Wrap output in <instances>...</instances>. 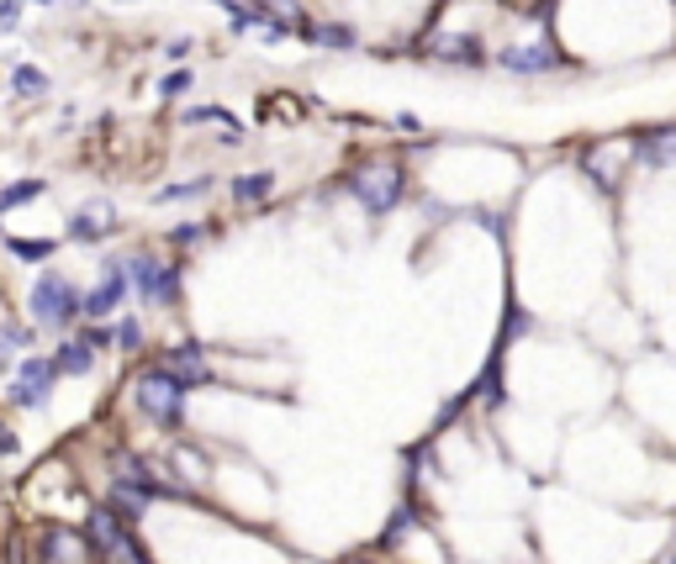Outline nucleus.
Returning a JSON list of instances; mask_svg holds the SVG:
<instances>
[{"mask_svg":"<svg viewBox=\"0 0 676 564\" xmlns=\"http://www.w3.org/2000/svg\"><path fill=\"white\" fill-rule=\"evenodd\" d=\"M85 539L96 549V560H106V564H154L144 543L127 533V518H122L117 507H96L85 518Z\"/></svg>","mask_w":676,"mask_h":564,"instance_id":"obj_1","label":"nucleus"},{"mask_svg":"<svg viewBox=\"0 0 676 564\" xmlns=\"http://www.w3.org/2000/svg\"><path fill=\"white\" fill-rule=\"evenodd\" d=\"M344 185H349V195L360 201L365 212L381 216V212H391V206L402 201L408 180H402V169H397V164H365V169H355Z\"/></svg>","mask_w":676,"mask_h":564,"instance_id":"obj_2","label":"nucleus"},{"mask_svg":"<svg viewBox=\"0 0 676 564\" xmlns=\"http://www.w3.org/2000/svg\"><path fill=\"white\" fill-rule=\"evenodd\" d=\"M80 311H85V301H80V290L64 275H43V280L32 285V317L43 328H70Z\"/></svg>","mask_w":676,"mask_h":564,"instance_id":"obj_3","label":"nucleus"},{"mask_svg":"<svg viewBox=\"0 0 676 564\" xmlns=\"http://www.w3.org/2000/svg\"><path fill=\"white\" fill-rule=\"evenodd\" d=\"M133 396H138V406H144L154 423H165V427H175L180 417H186V380H175L169 370H154V375H144Z\"/></svg>","mask_w":676,"mask_h":564,"instance_id":"obj_4","label":"nucleus"},{"mask_svg":"<svg viewBox=\"0 0 676 564\" xmlns=\"http://www.w3.org/2000/svg\"><path fill=\"white\" fill-rule=\"evenodd\" d=\"M127 275L138 285V296L148 306H169L180 296V269L175 264H154V259H127Z\"/></svg>","mask_w":676,"mask_h":564,"instance_id":"obj_5","label":"nucleus"},{"mask_svg":"<svg viewBox=\"0 0 676 564\" xmlns=\"http://www.w3.org/2000/svg\"><path fill=\"white\" fill-rule=\"evenodd\" d=\"M497 64H503L507 74H556V70H566L571 58L556 53L550 43H518V47H503Z\"/></svg>","mask_w":676,"mask_h":564,"instance_id":"obj_6","label":"nucleus"},{"mask_svg":"<svg viewBox=\"0 0 676 564\" xmlns=\"http://www.w3.org/2000/svg\"><path fill=\"white\" fill-rule=\"evenodd\" d=\"M38 560L43 564H91L96 560V549H91V539H74L70 528H43Z\"/></svg>","mask_w":676,"mask_h":564,"instance_id":"obj_7","label":"nucleus"},{"mask_svg":"<svg viewBox=\"0 0 676 564\" xmlns=\"http://www.w3.org/2000/svg\"><path fill=\"white\" fill-rule=\"evenodd\" d=\"M53 375H59V364L53 359H22V375H17V385H11V401L17 406H43L49 401V385H53Z\"/></svg>","mask_w":676,"mask_h":564,"instance_id":"obj_8","label":"nucleus"},{"mask_svg":"<svg viewBox=\"0 0 676 564\" xmlns=\"http://www.w3.org/2000/svg\"><path fill=\"white\" fill-rule=\"evenodd\" d=\"M127 280H133V275H127V264H122V259L106 264L101 285L91 290V296H85V317H106V311H117L122 296H127Z\"/></svg>","mask_w":676,"mask_h":564,"instance_id":"obj_9","label":"nucleus"},{"mask_svg":"<svg viewBox=\"0 0 676 564\" xmlns=\"http://www.w3.org/2000/svg\"><path fill=\"white\" fill-rule=\"evenodd\" d=\"M159 370H169V375L186 380V385H207V380H212V364H207L201 343H175V349L165 353V364H159Z\"/></svg>","mask_w":676,"mask_h":564,"instance_id":"obj_10","label":"nucleus"},{"mask_svg":"<svg viewBox=\"0 0 676 564\" xmlns=\"http://www.w3.org/2000/svg\"><path fill=\"white\" fill-rule=\"evenodd\" d=\"M434 58L439 64H465V70H482L486 64V47L482 38H460V32H444V38H434Z\"/></svg>","mask_w":676,"mask_h":564,"instance_id":"obj_11","label":"nucleus"},{"mask_svg":"<svg viewBox=\"0 0 676 564\" xmlns=\"http://www.w3.org/2000/svg\"><path fill=\"white\" fill-rule=\"evenodd\" d=\"M634 153L645 169H672L676 164V127H655V132H640L634 138Z\"/></svg>","mask_w":676,"mask_h":564,"instance_id":"obj_12","label":"nucleus"},{"mask_svg":"<svg viewBox=\"0 0 676 564\" xmlns=\"http://www.w3.org/2000/svg\"><path fill=\"white\" fill-rule=\"evenodd\" d=\"M117 227L112 222V206L106 201H91V206H80V212L70 216V237H80V243H96V237H106Z\"/></svg>","mask_w":676,"mask_h":564,"instance_id":"obj_13","label":"nucleus"},{"mask_svg":"<svg viewBox=\"0 0 676 564\" xmlns=\"http://www.w3.org/2000/svg\"><path fill=\"white\" fill-rule=\"evenodd\" d=\"M148 501H154V496L138 491L133 480H117V486H112V507H117V512H122L127 522H138V518H144V507H148Z\"/></svg>","mask_w":676,"mask_h":564,"instance_id":"obj_14","label":"nucleus"},{"mask_svg":"<svg viewBox=\"0 0 676 564\" xmlns=\"http://www.w3.org/2000/svg\"><path fill=\"white\" fill-rule=\"evenodd\" d=\"M270 190H275V174H270V169H254V174H239V180H233V195H239L243 206L265 201Z\"/></svg>","mask_w":676,"mask_h":564,"instance_id":"obj_15","label":"nucleus"},{"mask_svg":"<svg viewBox=\"0 0 676 564\" xmlns=\"http://www.w3.org/2000/svg\"><path fill=\"white\" fill-rule=\"evenodd\" d=\"M186 121H212V127H222V132H228V138L222 142H243V127L233 117H228V111H222V106H191V111H186Z\"/></svg>","mask_w":676,"mask_h":564,"instance_id":"obj_16","label":"nucleus"},{"mask_svg":"<svg viewBox=\"0 0 676 564\" xmlns=\"http://www.w3.org/2000/svg\"><path fill=\"white\" fill-rule=\"evenodd\" d=\"M53 364H59V375H85L96 359H91V349H85V343H64V349L53 353Z\"/></svg>","mask_w":676,"mask_h":564,"instance_id":"obj_17","label":"nucleus"},{"mask_svg":"<svg viewBox=\"0 0 676 564\" xmlns=\"http://www.w3.org/2000/svg\"><path fill=\"white\" fill-rule=\"evenodd\" d=\"M11 91L17 95H49V74L32 70V64H17V70H11Z\"/></svg>","mask_w":676,"mask_h":564,"instance_id":"obj_18","label":"nucleus"},{"mask_svg":"<svg viewBox=\"0 0 676 564\" xmlns=\"http://www.w3.org/2000/svg\"><path fill=\"white\" fill-rule=\"evenodd\" d=\"M17 259H53V237H11L6 243Z\"/></svg>","mask_w":676,"mask_h":564,"instance_id":"obj_19","label":"nucleus"},{"mask_svg":"<svg viewBox=\"0 0 676 564\" xmlns=\"http://www.w3.org/2000/svg\"><path fill=\"white\" fill-rule=\"evenodd\" d=\"M32 195H43V180H22V185L0 190V212H11V206H27Z\"/></svg>","mask_w":676,"mask_h":564,"instance_id":"obj_20","label":"nucleus"},{"mask_svg":"<svg viewBox=\"0 0 676 564\" xmlns=\"http://www.w3.org/2000/svg\"><path fill=\"white\" fill-rule=\"evenodd\" d=\"M313 43H323V47H355V32H349V26H338V22H323V26H313Z\"/></svg>","mask_w":676,"mask_h":564,"instance_id":"obj_21","label":"nucleus"},{"mask_svg":"<svg viewBox=\"0 0 676 564\" xmlns=\"http://www.w3.org/2000/svg\"><path fill=\"white\" fill-rule=\"evenodd\" d=\"M581 164L592 169V180H598V185H603V190H613V169H608V148H587V153H581Z\"/></svg>","mask_w":676,"mask_h":564,"instance_id":"obj_22","label":"nucleus"},{"mask_svg":"<svg viewBox=\"0 0 676 564\" xmlns=\"http://www.w3.org/2000/svg\"><path fill=\"white\" fill-rule=\"evenodd\" d=\"M212 180H191V185H165L159 190V201H196V195H207Z\"/></svg>","mask_w":676,"mask_h":564,"instance_id":"obj_23","label":"nucleus"},{"mask_svg":"<svg viewBox=\"0 0 676 564\" xmlns=\"http://www.w3.org/2000/svg\"><path fill=\"white\" fill-rule=\"evenodd\" d=\"M408 528H412V512H408V507H402V512L391 518V528H387V539H381V543H397V539H402V533H408Z\"/></svg>","mask_w":676,"mask_h":564,"instance_id":"obj_24","label":"nucleus"},{"mask_svg":"<svg viewBox=\"0 0 676 564\" xmlns=\"http://www.w3.org/2000/svg\"><path fill=\"white\" fill-rule=\"evenodd\" d=\"M117 343H122V349H138V343H144V328H138V322H122Z\"/></svg>","mask_w":676,"mask_h":564,"instance_id":"obj_25","label":"nucleus"},{"mask_svg":"<svg viewBox=\"0 0 676 564\" xmlns=\"http://www.w3.org/2000/svg\"><path fill=\"white\" fill-rule=\"evenodd\" d=\"M191 91V74H165V85H159V95H186Z\"/></svg>","mask_w":676,"mask_h":564,"instance_id":"obj_26","label":"nucleus"},{"mask_svg":"<svg viewBox=\"0 0 676 564\" xmlns=\"http://www.w3.org/2000/svg\"><path fill=\"white\" fill-rule=\"evenodd\" d=\"M17 6H22V0H0V32L17 26Z\"/></svg>","mask_w":676,"mask_h":564,"instance_id":"obj_27","label":"nucleus"},{"mask_svg":"<svg viewBox=\"0 0 676 564\" xmlns=\"http://www.w3.org/2000/svg\"><path fill=\"white\" fill-rule=\"evenodd\" d=\"M165 53H169V58H186V53H191V38H175V43H169Z\"/></svg>","mask_w":676,"mask_h":564,"instance_id":"obj_28","label":"nucleus"},{"mask_svg":"<svg viewBox=\"0 0 676 564\" xmlns=\"http://www.w3.org/2000/svg\"><path fill=\"white\" fill-rule=\"evenodd\" d=\"M0 454H17V438H11L6 427H0Z\"/></svg>","mask_w":676,"mask_h":564,"instance_id":"obj_29","label":"nucleus"},{"mask_svg":"<svg viewBox=\"0 0 676 564\" xmlns=\"http://www.w3.org/2000/svg\"><path fill=\"white\" fill-rule=\"evenodd\" d=\"M349 564H360V560H349Z\"/></svg>","mask_w":676,"mask_h":564,"instance_id":"obj_30","label":"nucleus"},{"mask_svg":"<svg viewBox=\"0 0 676 564\" xmlns=\"http://www.w3.org/2000/svg\"><path fill=\"white\" fill-rule=\"evenodd\" d=\"M672 564H676V554H672Z\"/></svg>","mask_w":676,"mask_h":564,"instance_id":"obj_31","label":"nucleus"},{"mask_svg":"<svg viewBox=\"0 0 676 564\" xmlns=\"http://www.w3.org/2000/svg\"><path fill=\"white\" fill-rule=\"evenodd\" d=\"M0 338H6V332H0Z\"/></svg>","mask_w":676,"mask_h":564,"instance_id":"obj_32","label":"nucleus"}]
</instances>
